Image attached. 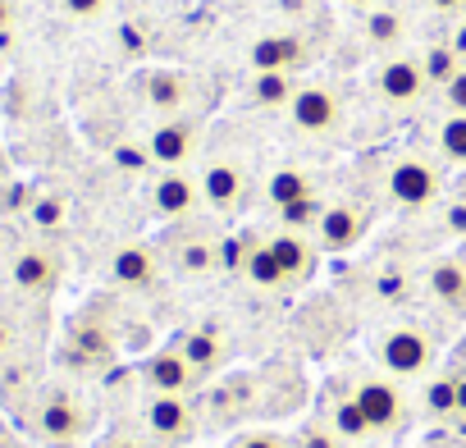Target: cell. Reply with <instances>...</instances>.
Wrapping results in <instances>:
<instances>
[{"instance_id":"6da1fadb","label":"cell","mask_w":466,"mask_h":448,"mask_svg":"<svg viewBox=\"0 0 466 448\" xmlns=\"http://www.w3.org/2000/svg\"><path fill=\"white\" fill-rule=\"evenodd\" d=\"M348 393H352L370 439H389V434H402L411 425V402L393 375H361L348 384Z\"/></svg>"},{"instance_id":"7a4b0ae2","label":"cell","mask_w":466,"mask_h":448,"mask_svg":"<svg viewBox=\"0 0 466 448\" xmlns=\"http://www.w3.org/2000/svg\"><path fill=\"white\" fill-rule=\"evenodd\" d=\"M142 425L156 448H187L201 434V412L197 398H174V393H151L142 402Z\"/></svg>"},{"instance_id":"3957f363","label":"cell","mask_w":466,"mask_h":448,"mask_svg":"<svg viewBox=\"0 0 466 448\" xmlns=\"http://www.w3.org/2000/svg\"><path fill=\"white\" fill-rule=\"evenodd\" d=\"M434 352L439 348H434L430 330H420V325H393L375 343V357H380L384 375H393V380H420V375H430Z\"/></svg>"},{"instance_id":"277c9868","label":"cell","mask_w":466,"mask_h":448,"mask_svg":"<svg viewBox=\"0 0 466 448\" xmlns=\"http://www.w3.org/2000/svg\"><path fill=\"white\" fill-rule=\"evenodd\" d=\"M384 192H389V201H393L398 210H425V206L439 201V192H443V174H439L434 160L407 151V156H398V160L389 165V174H384Z\"/></svg>"},{"instance_id":"5b68a950","label":"cell","mask_w":466,"mask_h":448,"mask_svg":"<svg viewBox=\"0 0 466 448\" xmlns=\"http://www.w3.org/2000/svg\"><path fill=\"white\" fill-rule=\"evenodd\" d=\"M311 60H316V51H311L302 28H275V33H261L248 46V69L252 74H302Z\"/></svg>"},{"instance_id":"8992f818","label":"cell","mask_w":466,"mask_h":448,"mask_svg":"<svg viewBox=\"0 0 466 448\" xmlns=\"http://www.w3.org/2000/svg\"><path fill=\"white\" fill-rule=\"evenodd\" d=\"M289 119L307 137H334L343 128V97L329 83H302V92L289 106Z\"/></svg>"},{"instance_id":"52a82bcc","label":"cell","mask_w":466,"mask_h":448,"mask_svg":"<svg viewBox=\"0 0 466 448\" xmlns=\"http://www.w3.org/2000/svg\"><path fill=\"white\" fill-rule=\"evenodd\" d=\"M375 92H380V101L393 106V110L420 106L425 92H430V78H425L420 56H389V60L375 69Z\"/></svg>"},{"instance_id":"ba28073f","label":"cell","mask_w":466,"mask_h":448,"mask_svg":"<svg viewBox=\"0 0 466 448\" xmlns=\"http://www.w3.org/2000/svg\"><path fill=\"white\" fill-rule=\"evenodd\" d=\"M137 380H142L151 393H174V398H197V393L206 389V380L192 371V361L178 352V343H169V348H156V352L142 361Z\"/></svg>"},{"instance_id":"9c48e42d","label":"cell","mask_w":466,"mask_h":448,"mask_svg":"<svg viewBox=\"0 0 466 448\" xmlns=\"http://www.w3.org/2000/svg\"><path fill=\"white\" fill-rule=\"evenodd\" d=\"M87 425H92L87 407H83L74 393H65V389H51V393L42 398V407H37V434H42L51 448H74V443L87 434Z\"/></svg>"},{"instance_id":"30bf717a","label":"cell","mask_w":466,"mask_h":448,"mask_svg":"<svg viewBox=\"0 0 466 448\" xmlns=\"http://www.w3.org/2000/svg\"><path fill=\"white\" fill-rule=\"evenodd\" d=\"M366 229H370V215L357 206V201H325V215H320V224H316V248L320 252H329V257H343V252H352L361 239H366Z\"/></svg>"},{"instance_id":"8fae6325","label":"cell","mask_w":466,"mask_h":448,"mask_svg":"<svg viewBox=\"0 0 466 448\" xmlns=\"http://www.w3.org/2000/svg\"><path fill=\"white\" fill-rule=\"evenodd\" d=\"M201 147V119L192 115H174V119H160L151 133H147V151L160 169H183Z\"/></svg>"},{"instance_id":"7c38bea8","label":"cell","mask_w":466,"mask_h":448,"mask_svg":"<svg viewBox=\"0 0 466 448\" xmlns=\"http://www.w3.org/2000/svg\"><path fill=\"white\" fill-rule=\"evenodd\" d=\"M197 183H201V206H210L215 215H233L248 201V169L238 160H228V156L210 160L197 174Z\"/></svg>"},{"instance_id":"4fadbf2b","label":"cell","mask_w":466,"mask_h":448,"mask_svg":"<svg viewBox=\"0 0 466 448\" xmlns=\"http://www.w3.org/2000/svg\"><path fill=\"white\" fill-rule=\"evenodd\" d=\"M110 280L119 289H128V293H151L165 280V257L156 248H147V243H124L110 257Z\"/></svg>"},{"instance_id":"5bb4252c","label":"cell","mask_w":466,"mask_h":448,"mask_svg":"<svg viewBox=\"0 0 466 448\" xmlns=\"http://www.w3.org/2000/svg\"><path fill=\"white\" fill-rule=\"evenodd\" d=\"M201 206V183L187 174V169H165L156 183H151V210L169 224H183L192 219Z\"/></svg>"},{"instance_id":"9a60e30c","label":"cell","mask_w":466,"mask_h":448,"mask_svg":"<svg viewBox=\"0 0 466 448\" xmlns=\"http://www.w3.org/2000/svg\"><path fill=\"white\" fill-rule=\"evenodd\" d=\"M192 97H197V87H192V74H183V69H151V74H142V101L160 119L187 115Z\"/></svg>"},{"instance_id":"2e32d148","label":"cell","mask_w":466,"mask_h":448,"mask_svg":"<svg viewBox=\"0 0 466 448\" xmlns=\"http://www.w3.org/2000/svg\"><path fill=\"white\" fill-rule=\"evenodd\" d=\"M174 343H178V352L192 361V371H197L201 380L219 375V371L228 366V357H233V343H228V334H224L219 325H197V330L178 334Z\"/></svg>"},{"instance_id":"e0dca14e","label":"cell","mask_w":466,"mask_h":448,"mask_svg":"<svg viewBox=\"0 0 466 448\" xmlns=\"http://www.w3.org/2000/svg\"><path fill=\"white\" fill-rule=\"evenodd\" d=\"M425 293L448 316H466V261L461 257H434L425 266Z\"/></svg>"},{"instance_id":"ac0fdd59","label":"cell","mask_w":466,"mask_h":448,"mask_svg":"<svg viewBox=\"0 0 466 448\" xmlns=\"http://www.w3.org/2000/svg\"><path fill=\"white\" fill-rule=\"evenodd\" d=\"M266 243H270V252H275V261H279V270H284L289 289H298V284H307V280L316 275L320 248H316V239H311V234H293V229H279V234H270Z\"/></svg>"},{"instance_id":"d6986e66","label":"cell","mask_w":466,"mask_h":448,"mask_svg":"<svg viewBox=\"0 0 466 448\" xmlns=\"http://www.w3.org/2000/svg\"><path fill=\"white\" fill-rule=\"evenodd\" d=\"M10 280H15L19 293L46 298V293H56V284H60V257L46 252V248H24V252L15 257V266H10Z\"/></svg>"},{"instance_id":"ffe728a7","label":"cell","mask_w":466,"mask_h":448,"mask_svg":"<svg viewBox=\"0 0 466 448\" xmlns=\"http://www.w3.org/2000/svg\"><path fill=\"white\" fill-rule=\"evenodd\" d=\"M169 266H174L178 275H187V280H197V275H210V270L219 266V243H215L210 234L192 229V224L183 219V234L169 243Z\"/></svg>"},{"instance_id":"44dd1931","label":"cell","mask_w":466,"mask_h":448,"mask_svg":"<svg viewBox=\"0 0 466 448\" xmlns=\"http://www.w3.org/2000/svg\"><path fill=\"white\" fill-rule=\"evenodd\" d=\"M233 257H238V270H243V280L252 289H266V293L289 289V280H284V270H279V261H275V252H270L266 239H243Z\"/></svg>"},{"instance_id":"7402d4cb","label":"cell","mask_w":466,"mask_h":448,"mask_svg":"<svg viewBox=\"0 0 466 448\" xmlns=\"http://www.w3.org/2000/svg\"><path fill=\"white\" fill-rule=\"evenodd\" d=\"M298 92H302L298 74H252V83H248V106H252V110H289Z\"/></svg>"},{"instance_id":"603a6c76","label":"cell","mask_w":466,"mask_h":448,"mask_svg":"<svg viewBox=\"0 0 466 448\" xmlns=\"http://www.w3.org/2000/svg\"><path fill=\"white\" fill-rule=\"evenodd\" d=\"M420 416H430L439 425H452L457 421V366L425 380V389H420Z\"/></svg>"},{"instance_id":"cb8c5ba5","label":"cell","mask_w":466,"mask_h":448,"mask_svg":"<svg viewBox=\"0 0 466 448\" xmlns=\"http://www.w3.org/2000/svg\"><path fill=\"white\" fill-rule=\"evenodd\" d=\"M266 197H270V206H275V210H284V206H293V201L320 197V188H316V178H311L307 169H298V165H284V169H275V174H270V183H266Z\"/></svg>"},{"instance_id":"d4e9b609","label":"cell","mask_w":466,"mask_h":448,"mask_svg":"<svg viewBox=\"0 0 466 448\" xmlns=\"http://www.w3.org/2000/svg\"><path fill=\"white\" fill-rule=\"evenodd\" d=\"M407 37V15L402 10H370L366 15V42L380 51H398V42Z\"/></svg>"},{"instance_id":"484cf974","label":"cell","mask_w":466,"mask_h":448,"mask_svg":"<svg viewBox=\"0 0 466 448\" xmlns=\"http://www.w3.org/2000/svg\"><path fill=\"white\" fill-rule=\"evenodd\" d=\"M434 142H439V156L448 165H466V115H443Z\"/></svg>"},{"instance_id":"4316f807","label":"cell","mask_w":466,"mask_h":448,"mask_svg":"<svg viewBox=\"0 0 466 448\" xmlns=\"http://www.w3.org/2000/svg\"><path fill=\"white\" fill-rule=\"evenodd\" d=\"M420 65H425L430 87H443V83H448V78H452V74L466 65V60H461V51H457V46H448V42H443V46H430V51L420 56Z\"/></svg>"},{"instance_id":"83f0119b","label":"cell","mask_w":466,"mask_h":448,"mask_svg":"<svg viewBox=\"0 0 466 448\" xmlns=\"http://www.w3.org/2000/svg\"><path fill=\"white\" fill-rule=\"evenodd\" d=\"M293 448H348V439L320 416V421H307V425L293 434Z\"/></svg>"},{"instance_id":"f1b7e54d","label":"cell","mask_w":466,"mask_h":448,"mask_svg":"<svg viewBox=\"0 0 466 448\" xmlns=\"http://www.w3.org/2000/svg\"><path fill=\"white\" fill-rule=\"evenodd\" d=\"M28 215H33V224H37V229H60V224H65V197H33L28 201Z\"/></svg>"},{"instance_id":"f546056e","label":"cell","mask_w":466,"mask_h":448,"mask_svg":"<svg viewBox=\"0 0 466 448\" xmlns=\"http://www.w3.org/2000/svg\"><path fill=\"white\" fill-rule=\"evenodd\" d=\"M228 448H293V439L279 434V430H243Z\"/></svg>"},{"instance_id":"4dcf8cb0","label":"cell","mask_w":466,"mask_h":448,"mask_svg":"<svg viewBox=\"0 0 466 448\" xmlns=\"http://www.w3.org/2000/svg\"><path fill=\"white\" fill-rule=\"evenodd\" d=\"M443 92V106H448V115H466V65L439 87Z\"/></svg>"},{"instance_id":"1f68e13d","label":"cell","mask_w":466,"mask_h":448,"mask_svg":"<svg viewBox=\"0 0 466 448\" xmlns=\"http://www.w3.org/2000/svg\"><path fill=\"white\" fill-rule=\"evenodd\" d=\"M60 5H65V15H69V19H83V24H92V19H101V15H106V5H110V0H60Z\"/></svg>"},{"instance_id":"d6a6232c","label":"cell","mask_w":466,"mask_h":448,"mask_svg":"<svg viewBox=\"0 0 466 448\" xmlns=\"http://www.w3.org/2000/svg\"><path fill=\"white\" fill-rule=\"evenodd\" d=\"M115 165L128 169V174H142V169L156 165V160H151V151H142V147H119V151H115Z\"/></svg>"},{"instance_id":"836d02e7","label":"cell","mask_w":466,"mask_h":448,"mask_svg":"<svg viewBox=\"0 0 466 448\" xmlns=\"http://www.w3.org/2000/svg\"><path fill=\"white\" fill-rule=\"evenodd\" d=\"M101 448H151V439H142V434H133V430H115Z\"/></svg>"},{"instance_id":"e575fe53","label":"cell","mask_w":466,"mask_h":448,"mask_svg":"<svg viewBox=\"0 0 466 448\" xmlns=\"http://www.w3.org/2000/svg\"><path fill=\"white\" fill-rule=\"evenodd\" d=\"M279 5V15L289 19V24H302L307 15H311V0H275Z\"/></svg>"},{"instance_id":"d590c367","label":"cell","mask_w":466,"mask_h":448,"mask_svg":"<svg viewBox=\"0 0 466 448\" xmlns=\"http://www.w3.org/2000/svg\"><path fill=\"white\" fill-rule=\"evenodd\" d=\"M457 430H466V366H457Z\"/></svg>"},{"instance_id":"8d00e7d4","label":"cell","mask_w":466,"mask_h":448,"mask_svg":"<svg viewBox=\"0 0 466 448\" xmlns=\"http://www.w3.org/2000/svg\"><path fill=\"white\" fill-rule=\"evenodd\" d=\"M15 19H19L15 0H0V33H15Z\"/></svg>"},{"instance_id":"74e56055","label":"cell","mask_w":466,"mask_h":448,"mask_svg":"<svg viewBox=\"0 0 466 448\" xmlns=\"http://www.w3.org/2000/svg\"><path fill=\"white\" fill-rule=\"evenodd\" d=\"M425 5L434 15H457V10H466V0H425Z\"/></svg>"},{"instance_id":"f35d334b","label":"cell","mask_w":466,"mask_h":448,"mask_svg":"<svg viewBox=\"0 0 466 448\" xmlns=\"http://www.w3.org/2000/svg\"><path fill=\"white\" fill-rule=\"evenodd\" d=\"M10 343H15V334H10L5 325H0V357H5V352H10Z\"/></svg>"},{"instance_id":"ab89813d","label":"cell","mask_w":466,"mask_h":448,"mask_svg":"<svg viewBox=\"0 0 466 448\" xmlns=\"http://www.w3.org/2000/svg\"><path fill=\"white\" fill-rule=\"evenodd\" d=\"M10 178V165H5V151H0V183H5Z\"/></svg>"},{"instance_id":"60d3db41","label":"cell","mask_w":466,"mask_h":448,"mask_svg":"<svg viewBox=\"0 0 466 448\" xmlns=\"http://www.w3.org/2000/svg\"><path fill=\"white\" fill-rule=\"evenodd\" d=\"M348 5H375V0H348Z\"/></svg>"},{"instance_id":"b9f144b4","label":"cell","mask_w":466,"mask_h":448,"mask_svg":"<svg viewBox=\"0 0 466 448\" xmlns=\"http://www.w3.org/2000/svg\"><path fill=\"white\" fill-rule=\"evenodd\" d=\"M461 366H466V339H461Z\"/></svg>"}]
</instances>
